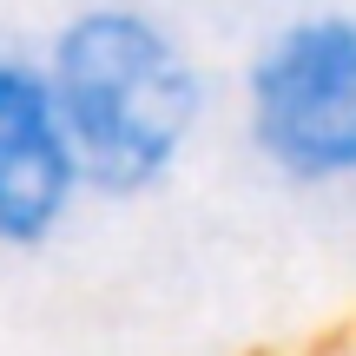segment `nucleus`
I'll return each mask as SVG.
<instances>
[{
  "label": "nucleus",
  "mask_w": 356,
  "mask_h": 356,
  "mask_svg": "<svg viewBox=\"0 0 356 356\" xmlns=\"http://www.w3.org/2000/svg\"><path fill=\"white\" fill-rule=\"evenodd\" d=\"M79 159L40 60L0 47V251H40L79 204Z\"/></svg>",
  "instance_id": "nucleus-3"
},
{
  "label": "nucleus",
  "mask_w": 356,
  "mask_h": 356,
  "mask_svg": "<svg viewBox=\"0 0 356 356\" xmlns=\"http://www.w3.org/2000/svg\"><path fill=\"white\" fill-rule=\"evenodd\" d=\"M251 139L284 178H356V13H304L251 60Z\"/></svg>",
  "instance_id": "nucleus-2"
},
{
  "label": "nucleus",
  "mask_w": 356,
  "mask_h": 356,
  "mask_svg": "<svg viewBox=\"0 0 356 356\" xmlns=\"http://www.w3.org/2000/svg\"><path fill=\"white\" fill-rule=\"evenodd\" d=\"M47 92L79 159V185L139 198L191 145L204 86L185 47L139 7H86L53 33Z\"/></svg>",
  "instance_id": "nucleus-1"
}]
</instances>
